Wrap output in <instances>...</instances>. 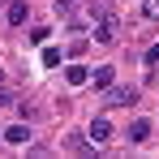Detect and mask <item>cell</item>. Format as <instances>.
Here are the masks:
<instances>
[{"label":"cell","mask_w":159,"mask_h":159,"mask_svg":"<svg viewBox=\"0 0 159 159\" xmlns=\"http://www.w3.org/2000/svg\"><path fill=\"white\" fill-rule=\"evenodd\" d=\"M90 138H95V146L112 138V125H107V116H99V120H90Z\"/></svg>","instance_id":"cell-5"},{"label":"cell","mask_w":159,"mask_h":159,"mask_svg":"<svg viewBox=\"0 0 159 159\" xmlns=\"http://www.w3.org/2000/svg\"><path fill=\"white\" fill-rule=\"evenodd\" d=\"M0 82H4V78H0Z\"/></svg>","instance_id":"cell-12"},{"label":"cell","mask_w":159,"mask_h":159,"mask_svg":"<svg viewBox=\"0 0 159 159\" xmlns=\"http://www.w3.org/2000/svg\"><path fill=\"white\" fill-rule=\"evenodd\" d=\"M0 138H4L9 146H26V138H30V129H26V125H9V129L0 133Z\"/></svg>","instance_id":"cell-3"},{"label":"cell","mask_w":159,"mask_h":159,"mask_svg":"<svg viewBox=\"0 0 159 159\" xmlns=\"http://www.w3.org/2000/svg\"><path fill=\"white\" fill-rule=\"evenodd\" d=\"M146 65H159V43H151V52H146Z\"/></svg>","instance_id":"cell-11"},{"label":"cell","mask_w":159,"mask_h":159,"mask_svg":"<svg viewBox=\"0 0 159 159\" xmlns=\"http://www.w3.org/2000/svg\"><path fill=\"white\" fill-rule=\"evenodd\" d=\"M73 4L78 0H56V13H73Z\"/></svg>","instance_id":"cell-10"},{"label":"cell","mask_w":159,"mask_h":159,"mask_svg":"<svg viewBox=\"0 0 159 159\" xmlns=\"http://www.w3.org/2000/svg\"><path fill=\"white\" fill-rule=\"evenodd\" d=\"M151 138V120H133L129 125V142H146Z\"/></svg>","instance_id":"cell-6"},{"label":"cell","mask_w":159,"mask_h":159,"mask_svg":"<svg viewBox=\"0 0 159 159\" xmlns=\"http://www.w3.org/2000/svg\"><path fill=\"white\" fill-rule=\"evenodd\" d=\"M138 95H133L129 86H116V90H107V107H129Z\"/></svg>","instance_id":"cell-2"},{"label":"cell","mask_w":159,"mask_h":159,"mask_svg":"<svg viewBox=\"0 0 159 159\" xmlns=\"http://www.w3.org/2000/svg\"><path fill=\"white\" fill-rule=\"evenodd\" d=\"M43 65H48V69H56V65H60V52H56V48H48V52H43Z\"/></svg>","instance_id":"cell-9"},{"label":"cell","mask_w":159,"mask_h":159,"mask_svg":"<svg viewBox=\"0 0 159 159\" xmlns=\"http://www.w3.org/2000/svg\"><path fill=\"white\" fill-rule=\"evenodd\" d=\"M95 86H112V65H99L95 69Z\"/></svg>","instance_id":"cell-8"},{"label":"cell","mask_w":159,"mask_h":159,"mask_svg":"<svg viewBox=\"0 0 159 159\" xmlns=\"http://www.w3.org/2000/svg\"><path fill=\"white\" fill-rule=\"evenodd\" d=\"M65 82H69V86H86V82H90V69H86V65H69V69H65Z\"/></svg>","instance_id":"cell-4"},{"label":"cell","mask_w":159,"mask_h":159,"mask_svg":"<svg viewBox=\"0 0 159 159\" xmlns=\"http://www.w3.org/2000/svg\"><path fill=\"white\" fill-rule=\"evenodd\" d=\"M9 22H13V26L26 22V0H13V4H9Z\"/></svg>","instance_id":"cell-7"},{"label":"cell","mask_w":159,"mask_h":159,"mask_svg":"<svg viewBox=\"0 0 159 159\" xmlns=\"http://www.w3.org/2000/svg\"><path fill=\"white\" fill-rule=\"evenodd\" d=\"M116 39V17L112 13H99V26H95V43H112Z\"/></svg>","instance_id":"cell-1"}]
</instances>
